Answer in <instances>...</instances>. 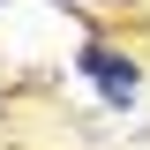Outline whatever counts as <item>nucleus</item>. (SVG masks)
<instances>
[{"label":"nucleus","instance_id":"f257e3e1","mask_svg":"<svg viewBox=\"0 0 150 150\" xmlns=\"http://www.w3.org/2000/svg\"><path fill=\"white\" fill-rule=\"evenodd\" d=\"M75 68L98 83V98H105V105H135V98H143V68H135L128 53H112V45H83V53H75Z\"/></svg>","mask_w":150,"mask_h":150}]
</instances>
